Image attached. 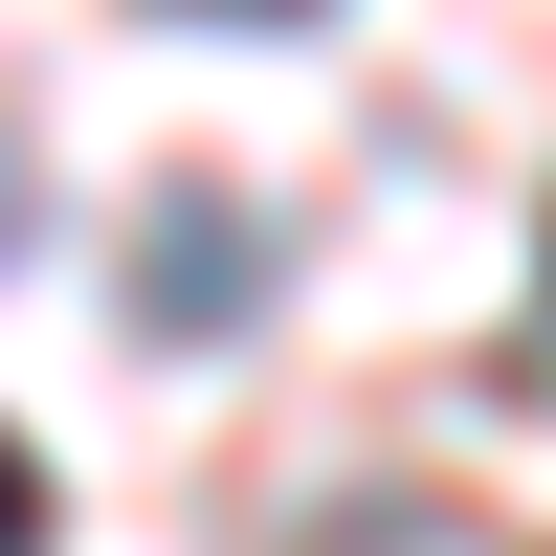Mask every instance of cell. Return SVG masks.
<instances>
[{
	"instance_id": "cell-1",
	"label": "cell",
	"mask_w": 556,
	"mask_h": 556,
	"mask_svg": "<svg viewBox=\"0 0 556 556\" xmlns=\"http://www.w3.org/2000/svg\"><path fill=\"white\" fill-rule=\"evenodd\" d=\"M223 290H245V201H178L156 223V312H223Z\"/></svg>"
},
{
	"instance_id": "cell-2",
	"label": "cell",
	"mask_w": 556,
	"mask_h": 556,
	"mask_svg": "<svg viewBox=\"0 0 556 556\" xmlns=\"http://www.w3.org/2000/svg\"><path fill=\"white\" fill-rule=\"evenodd\" d=\"M312 556H534V534H490V513H401V490H379V513H334Z\"/></svg>"
},
{
	"instance_id": "cell-3",
	"label": "cell",
	"mask_w": 556,
	"mask_h": 556,
	"mask_svg": "<svg viewBox=\"0 0 556 556\" xmlns=\"http://www.w3.org/2000/svg\"><path fill=\"white\" fill-rule=\"evenodd\" d=\"M0 556H45V468H23V445H0Z\"/></svg>"
},
{
	"instance_id": "cell-4",
	"label": "cell",
	"mask_w": 556,
	"mask_h": 556,
	"mask_svg": "<svg viewBox=\"0 0 556 556\" xmlns=\"http://www.w3.org/2000/svg\"><path fill=\"white\" fill-rule=\"evenodd\" d=\"M156 23H290V0H156Z\"/></svg>"
},
{
	"instance_id": "cell-5",
	"label": "cell",
	"mask_w": 556,
	"mask_h": 556,
	"mask_svg": "<svg viewBox=\"0 0 556 556\" xmlns=\"http://www.w3.org/2000/svg\"><path fill=\"white\" fill-rule=\"evenodd\" d=\"M0 245H23V156H0Z\"/></svg>"
}]
</instances>
